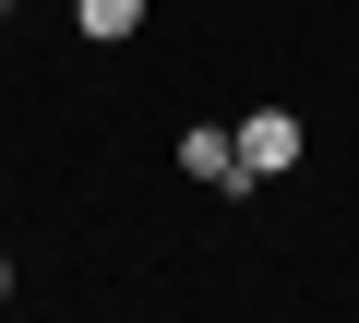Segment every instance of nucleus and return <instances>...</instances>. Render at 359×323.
Returning a JSON list of instances; mask_svg holds the SVG:
<instances>
[{"instance_id": "nucleus-1", "label": "nucleus", "mask_w": 359, "mask_h": 323, "mask_svg": "<svg viewBox=\"0 0 359 323\" xmlns=\"http://www.w3.org/2000/svg\"><path fill=\"white\" fill-rule=\"evenodd\" d=\"M228 132H240V180H287V168H299V144H311L287 108H252V120H228Z\"/></svg>"}, {"instance_id": "nucleus-2", "label": "nucleus", "mask_w": 359, "mask_h": 323, "mask_svg": "<svg viewBox=\"0 0 359 323\" xmlns=\"http://www.w3.org/2000/svg\"><path fill=\"white\" fill-rule=\"evenodd\" d=\"M180 168H192L204 192H240V132H228V120H204V132H180Z\"/></svg>"}, {"instance_id": "nucleus-4", "label": "nucleus", "mask_w": 359, "mask_h": 323, "mask_svg": "<svg viewBox=\"0 0 359 323\" xmlns=\"http://www.w3.org/2000/svg\"><path fill=\"white\" fill-rule=\"evenodd\" d=\"M0 299H13V263H0Z\"/></svg>"}, {"instance_id": "nucleus-5", "label": "nucleus", "mask_w": 359, "mask_h": 323, "mask_svg": "<svg viewBox=\"0 0 359 323\" xmlns=\"http://www.w3.org/2000/svg\"><path fill=\"white\" fill-rule=\"evenodd\" d=\"M0 13H13V0H0Z\"/></svg>"}, {"instance_id": "nucleus-3", "label": "nucleus", "mask_w": 359, "mask_h": 323, "mask_svg": "<svg viewBox=\"0 0 359 323\" xmlns=\"http://www.w3.org/2000/svg\"><path fill=\"white\" fill-rule=\"evenodd\" d=\"M72 25H84V36H96V48H120V36H132V25H144V0H72Z\"/></svg>"}]
</instances>
